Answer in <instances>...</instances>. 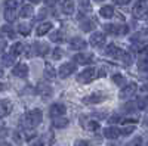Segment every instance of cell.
<instances>
[{
	"label": "cell",
	"instance_id": "6da1fadb",
	"mask_svg": "<svg viewBox=\"0 0 148 146\" xmlns=\"http://www.w3.org/2000/svg\"><path fill=\"white\" fill-rule=\"evenodd\" d=\"M42 120H43V114H42V111L39 108H34V109H31V111H28L25 114V118H24L27 128H36L42 123Z\"/></svg>",
	"mask_w": 148,
	"mask_h": 146
},
{
	"label": "cell",
	"instance_id": "7a4b0ae2",
	"mask_svg": "<svg viewBox=\"0 0 148 146\" xmlns=\"http://www.w3.org/2000/svg\"><path fill=\"white\" fill-rule=\"evenodd\" d=\"M96 69H98V68H95V67L84 68L80 74L77 75V81H79V83H83V84L92 83V81L96 78Z\"/></svg>",
	"mask_w": 148,
	"mask_h": 146
},
{
	"label": "cell",
	"instance_id": "3957f363",
	"mask_svg": "<svg viewBox=\"0 0 148 146\" xmlns=\"http://www.w3.org/2000/svg\"><path fill=\"white\" fill-rule=\"evenodd\" d=\"M104 30L113 35H120V34H127L129 27L125 24H107V25H104Z\"/></svg>",
	"mask_w": 148,
	"mask_h": 146
},
{
	"label": "cell",
	"instance_id": "277c9868",
	"mask_svg": "<svg viewBox=\"0 0 148 146\" xmlns=\"http://www.w3.org/2000/svg\"><path fill=\"white\" fill-rule=\"evenodd\" d=\"M76 69H77V65L74 64V62H64L62 65L58 68V75H59L61 78H67V77H70L71 74H74V72H76Z\"/></svg>",
	"mask_w": 148,
	"mask_h": 146
},
{
	"label": "cell",
	"instance_id": "5b68a950",
	"mask_svg": "<svg viewBox=\"0 0 148 146\" xmlns=\"http://www.w3.org/2000/svg\"><path fill=\"white\" fill-rule=\"evenodd\" d=\"M107 99V96L102 92H93L92 94L83 97V103L86 105H96V103H102Z\"/></svg>",
	"mask_w": 148,
	"mask_h": 146
},
{
	"label": "cell",
	"instance_id": "8992f818",
	"mask_svg": "<svg viewBox=\"0 0 148 146\" xmlns=\"http://www.w3.org/2000/svg\"><path fill=\"white\" fill-rule=\"evenodd\" d=\"M105 53H107V56L113 58V59H119V60H121L126 55V52L123 50V49L117 47L116 44H108L107 49H105Z\"/></svg>",
	"mask_w": 148,
	"mask_h": 146
},
{
	"label": "cell",
	"instance_id": "52a82bcc",
	"mask_svg": "<svg viewBox=\"0 0 148 146\" xmlns=\"http://www.w3.org/2000/svg\"><path fill=\"white\" fill-rule=\"evenodd\" d=\"M136 90H138V84L136 83H127L125 87H121L119 96H120V99L126 101V99H129L130 96H133L135 93H136Z\"/></svg>",
	"mask_w": 148,
	"mask_h": 146
},
{
	"label": "cell",
	"instance_id": "ba28073f",
	"mask_svg": "<svg viewBox=\"0 0 148 146\" xmlns=\"http://www.w3.org/2000/svg\"><path fill=\"white\" fill-rule=\"evenodd\" d=\"M31 52H33V55H36V56H46L49 52H51V47H49V44H46V43L36 41V43H33V46H31Z\"/></svg>",
	"mask_w": 148,
	"mask_h": 146
},
{
	"label": "cell",
	"instance_id": "9c48e42d",
	"mask_svg": "<svg viewBox=\"0 0 148 146\" xmlns=\"http://www.w3.org/2000/svg\"><path fill=\"white\" fill-rule=\"evenodd\" d=\"M77 19H79L80 30H82V31H84V33H90V31H92V28H95V22H93V19L86 18L83 14H79Z\"/></svg>",
	"mask_w": 148,
	"mask_h": 146
},
{
	"label": "cell",
	"instance_id": "30bf717a",
	"mask_svg": "<svg viewBox=\"0 0 148 146\" xmlns=\"http://www.w3.org/2000/svg\"><path fill=\"white\" fill-rule=\"evenodd\" d=\"M74 64H79V65H89L92 60H93V55L90 53H84V52H79L73 56Z\"/></svg>",
	"mask_w": 148,
	"mask_h": 146
},
{
	"label": "cell",
	"instance_id": "8fae6325",
	"mask_svg": "<svg viewBox=\"0 0 148 146\" xmlns=\"http://www.w3.org/2000/svg\"><path fill=\"white\" fill-rule=\"evenodd\" d=\"M89 43L90 46L93 47H101L105 44V34L101 33V31H93L90 34V39H89Z\"/></svg>",
	"mask_w": 148,
	"mask_h": 146
},
{
	"label": "cell",
	"instance_id": "7c38bea8",
	"mask_svg": "<svg viewBox=\"0 0 148 146\" xmlns=\"http://www.w3.org/2000/svg\"><path fill=\"white\" fill-rule=\"evenodd\" d=\"M67 114V106L64 103H53L49 109V115L52 118H58V117H64Z\"/></svg>",
	"mask_w": 148,
	"mask_h": 146
},
{
	"label": "cell",
	"instance_id": "4fadbf2b",
	"mask_svg": "<svg viewBox=\"0 0 148 146\" xmlns=\"http://www.w3.org/2000/svg\"><path fill=\"white\" fill-rule=\"evenodd\" d=\"M12 74L18 78H27L28 77V65L24 64V62H19L15 65V68L12 69Z\"/></svg>",
	"mask_w": 148,
	"mask_h": 146
},
{
	"label": "cell",
	"instance_id": "5bb4252c",
	"mask_svg": "<svg viewBox=\"0 0 148 146\" xmlns=\"http://www.w3.org/2000/svg\"><path fill=\"white\" fill-rule=\"evenodd\" d=\"M68 44H70V49H73V50H80V52L88 47V41L82 37H73Z\"/></svg>",
	"mask_w": 148,
	"mask_h": 146
},
{
	"label": "cell",
	"instance_id": "9a60e30c",
	"mask_svg": "<svg viewBox=\"0 0 148 146\" xmlns=\"http://www.w3.org/2000/svg\"><path fill=\"white\" fill-rule=\"evenodd\" d=\"M102 134L105 139H110V140H116L119 139L121 134H120V128L119 127H114V126H110V127H105Z\"/></svg>",
	"mask_w": 148,
	"mask_h": 146
},
{
	"label": "cell",
	"instance_id": "2e32d148",
	"mask_svg": "<svg viewBox=\"0 0 148 146\" xmlns=\"http://www.w3.org/2000/svg\"><path fill=\"white\" fill-rule=\"evenodd\" d=\"M12 112V102L9 99H0V118H5Z\"/></svg>",
	"mask_w": 148,
	"mask_h": 146
},
{
	"label": "cell",
	"instance_id": "e0dca14e",
	"mask_svg": "<svg viewBox=\"0 0 148 146\" xmlns=\"http://www.w3.org/2000/svg\"><path fill=\"white\" fill-rule=\"evenodd\" d=\"M74 10H76V5H74V0H62L61 2V12L65 15H73Z\"/></svg>",
	"mask_w": 148,
	"mask_h": 146
},
{
	"label": "cell",
	"instance_id": "ac0fdd59",
	"mask_svg": "<svg viewBox=\"0 0 148 146\" xmlns=\"http://www.w3.org/2000/svg\"><path fill=\"white\" fill-rule=\"evenodd\" d=\"M53 28V24L52 22H49V21H46V22H42L39 27L36 28V34L39 35V37H43L45 34H47V33H51V30Z\"/></svg>",
	"mask_w": 148,
	"mask_h": 146
},
{
	"label": "cell",
	"instance_id": "d6986e66",
	"mask_svg": "<svg viewBox=\"0 0 148 146\" xmlns=\"http://www.w3.org/2000/svg\"><path fill=\"white\" fill-rule=\"evenodd\" d=\"M114 14H116V10H114V7L111 6V5H104L101 9H99V15L104 18V19H111L114 16Z\"/></svg>",
	"mask_w": 148,
	"mask_h": 146
},
{
	"label": "cell",
	"instance_id": "ffe728a7",
	"mask_svg": "<svg viewBox=\"0 0 148 146\" xmlns=\"http://www.w3.org/2000/svg\"><path fill=\"white\" fill-rule=\"evenodd\" d=\"M33 14H34V7H33V5H24V6L21 7V10H19L18 16L22 18V19H27V18H31Z\"/></svg>",
	"mask_w": 148,
	"mask_h": 146
},
{
	"label": "cell",
	"instance_id": "44dd1931",
	"mask_svg": "<svg viewBox=\"0 0 148 146\" xmlns=\"http://www.w3.org/2000/svg\"><path fill=\"white\" fill-rule=\"evenodd\" d=\"M147 10V6H145V0H139V2H136L135 3V6H133V9H132V14H133V16H141L144 12Z\"/></svg>",
	"mask_w": 148,
	"mask_h": 146
},
{
	"label": "cell",
	"instance_id": "7402d4cb",
	"mask_svg": "<svg viewBox=\"0 0 148 146\" xmlns=\"http://www.w3.org/2000/svg\"><path fill=\"white\" fill-rule=\"evenodd\" d=\"M49 39H51V41L59 44V43H64V41H65V34H64V31L58 30V31H55V33L49 34Z\"/></svg>",
	"mask_w": 148,
	"mask_h": 146
},
{
	"label": "cell",
	"instance_id": "603a6c76",
	"mask_svg": "<svg viewBox=\"0 0 148 146\" xmlns=\"http://www.w3.org/2000/svg\"><path fill=\"white\" fill-rule=\"evenodd\" d=\"M9 52H10L12 56H19V55L24 52V43H21V41H15L14 44L10 46Z\"/></svg>",
	"mask_w": 148,
	"mask_h": 146
},
{
	"label": "cell",
	"instance_id": "cb8c5ba5",
	"mask_svg": "<svg viewBox=\"0 0 148 146\" xmlns=\"http://www.w3.org/2000/svg\"><path fill=\"white\" fill-rule=\"evenodd\" d=\"M15 62V56H12L10 53H2V56H0V64H2L3 67H12Z\"/></svg>",
	"mask_w": 148,
	"mask_h": 146
},
{
	"label": "cell",
	"instance_id": "d4e9b609",
	"mask_svg": "<svg viewBox=\"0 0 148 146\" xmlns=\"http://www.w3.org/2000/svg\"><path fill=\"white\" fill-rule=\"evenodd\" d=\"M5 21L8 22V24H12L15 19H16V16H18V12H16V9H5Z\"/></svg>",
	"mask_w": 148,
	"mask_h": 146
},
{
	"label": "cell",
	"instance_id": "484cf974",
	"mask_svg": "<svg viewBox=\"0 0 148 146\" xmlns=\"http://www.w3.org/2000/svg\"><path fill=\"white\" fill-rule=\"evenodd\" d=\"M52 124H53L55 128H65L70 124V121L65 117H58V118H53V123Z\"/></svg>",
	"mask_w": 148,
	"mask_h": 146
},
{
	"label": "cell",
	"instance_id": "4316f807",
	"mask_svg": "<svg viewBox=\"0 0 148 146\" xmlns=\"http://www.w3.org/2000/svg\"><path fill=\"white\" fill-rule=\"evenodd\" d=\"M79 6H80V14H83V15L89 14V12L92 10V6H90V2H89V0H80V2H79Z\"/></svg>",
	"mask_w": 148,
	"mask_h": 146
},
{
	"label": "cell",
	"instance_id": "83f0119b",
	"mask_svg": "<svg viewBox=\"0 0 148 146\" xmlns=\"http://www.w3.org/2000/svg\"><path fill=\"white\" fill-rule=\"evenodd\" d=\"M18 33L21 35H28L31 33V25L30 24H25V22H21L18 25Z\"/></svg>",
	"mask_w": 148,
	"mask_h": 146
},
{
	"label": "cell",
	"instance_id": "f1b7e54d",
	"mask_svg": "<svg viewBox=\"0 0 148 146\" xmlns=\"http://www.w3.org/2000/svg\"><path fill=\"white\" fill-rule=\"evenodd\" d=\"M0 31H2L3 35H6V37H9V39H14L15 37V30L12 28L9 24H8V25H3L2 28H0Z\"/></svg>",
	"mask_w": 148,
	"mask_h": 146
},
{
	"label": "cell",
	"instance_id": "f546056e",
	"mask_svg": "<svg viewBox=\"0 0 148 146\" xmlns=\"http://www.w3.org/2000/svg\"><path fill=\"white\" fill-rule=\"evenodd\" d=\"M56 75V71L53 69V67L51 64H46L45 65V77L46 78H53Z\"/></svg>",
	"mask_w": 148,
	"mask_h": 146
},
{
	"label": "cell",
	"instance_id": "4dcf8cb0",
	"mask_svg": "<svg viewBox=\"0 0 148 146\" xmlns=\"http://www.w3.org/2000/svg\"><path fill=\"white\" fill-rule=\"evenodd\" d=\"M22 5V0H6L5 6L6 9H18Z\"/></svg>",
	"mask_w": 148,
	"mask_h": 146
},
{
	"label": "cell",
	"instance_id": "1f68e13d",
	"mask_svg": "<svg viewBox=\"0 0 148 146\" xmlns=\"http://www.w3.org/2000/svg\"><path fill=\"white\" fill-rule=\"evenodd\" d=\"M39 92H40L43 96H51V94H52V87L49 86V84L42 83L40 86H39Z\"/></svg>",
	"mask_w": 148,
	"mask_h": 146
},
{
	"label": "cell",
	"instance_id": "d6a6232c",
	"mask_svg": "<svg viewBox=\"0 0 148 146\" xmlns=\"http://www.w3.org/2000/svg\"><path fill=\"white\" fill-rule=\"evenodd\" d=\"M125 146H144V140L141 136H136V137H133L132 140H129Z\"/></svg>",
	"mask_w": 148,
	"mask_h": 146
},
{
	"label": "cell",
	"instance_id": "836d02e7",
	"mask_svg": "<svg viewBox=\"0 0 148 146\" xmlns=\"http://www.w3.org/2000/svg\"><path fill=\"white\" fill-rule=\"evenodd\" d=\"M136 106L139 109H145L148 106V96H139L138 97V102H136Z\"/></svg>",
	"mask_w": 148,
	"mask_h": 146
},
{
	"label": "cell",
	"instance_id": "e575fe53",
	"mask_svg": "<svg viewBox=\"0 0 148 146\" xmlns=\"http://www.w3.org/2000/svg\"><path fill=\"white\" fill-rule=\"evenodd\" d=\"M133 131H135V126H133V124H129V126H126V127L120 128V134H121V136H129V134H132Z\"/></svg>",
	"mask_w": 148,
	"mask_h": 146
},
{
	"label": "cell",
	"instance_id": "d590c367",
	"mask_svg": "<svg viewBox=\"0 0 148 146\" xmlns=\"http://www.w3.org/2000/svg\"><path fill=\"white\" fill-rule=\"evenodd\" d=\"M86 128H88L89 131H98L99 130V123H98V121H95V120H90L88 124H86Z\"/></svg>",
	"mask_w": 148,
	"mask_h": 146
},
{
	"label": "cell",
	"instance_id": "8d00e7d4",
	"mask_svg": "<svg viewBox=\"0 0 148 146\" xmlns=\"http://www.w3.org/2000/svg\"><path fill=\"white\" fill-rule=\"evenodd\" d=\"M30 146H47L45 142V137H34L33 140H30Z\"/></svg>",
	"mask_w": 148,
	"mask_h": 146
},
{
	"label": "cell",
	"instance_id": "74e56055",
	"mask_svg": "<svg viewBox=\"0 0 148 146\" xmlns=\"http://www.w3.org/2000/svg\"><path fill=\"white\" fill-rule=\"evenodd\" d=\"M123 81H125V77H123V74H120V72H117V74L113 75V83L117 84V86L123 84Z\"/></svg>",
	"mask_w": 148,
	"mask_h": 146
},
{
	"label": "cell",
	"instance_id": "f35d334b",
	"mask_svg": "<svg viewBox=\"0 0 148 146\" xmlns=\"http://www.w3.org/2000/svg\"><path fill=\"white\" fill-rule=\"evenodd\" d=\"M136 108H138V106L135 105V102H127L125 106H123V111H126V112H129V114H130V112H133Z\"/></svg>",
	"mask_w": 148,
	"mask_h": 146
},
{
	"label": "cell",
	"instance_id": "ab89813d",
	"mask_svg": "<svg viewBox=\"0 0 148 146\" xmlns=\"http://www.w3.org/2000/svg\"><path fill=\"white\" fill-rule=\"evenodd\" d=\"M52 55H53L52 58L58 60V59H61V58H62V56H64V50H62V49H61V47H56V49H55V50L52 52Z\"/></svg>",
	"mask_w": 148,
	"mask_h": 146
},
{
	"label": "cell",
	"instance_id": "60d3db41",
	"mask_svg": "<svg viewBox=\"0 0 148 146\" xmlns=\"http://www.w3.org/2000/svg\"><path fill=\"white\" fill-rule=\"evenodd\" d=\"M121 120L123 118L120 115H113V117H110L108 121H110V124H117V123H121Z\"/></svg>",
	"mask_w": 148,
	"mask_h": 146
},
{
	"label": "cell",
	"instance_id": "b9f144b4",
	"mask_svg": "<svg viewBox=\"0 0 148 146\" xmlns=\"http://www.w3.org/2000/svg\"><path fill=\"white\" fill-rule=\"evenodd\" d=\"M74 146H89V142L84 140V139H77L74 142Z\"/></svg>",
	"mask_w": 148,
	"mask_h": 146
},
{
	"label": "cell",
	"instance_id": "7bdbcfd3",
	"mask_svg": "<svg viewBox=\"0 0 148 146\" xmlns=\"http://www.w3.org/2000/svg\"><path fill=\"white\" fill-rule=\"evenodd\" d=\"M107 75V71L104 68H98L96 69V78H101V77H105Z\"/></svg>",
	"mask_w": 148,
	"mask_h": 146
},
{
	"label": "cell",
	"instance_id": "ee69618b",
	"mask_svg": "<svg viewBox=\"0 0 148 146\" xmlns=\"http://www.w3.org/2000/svg\"><path fill=\"white\" fill-rule=\"evenodd\" d=\"M114 2V5H119V6H125V5H127L130 0H113Z\"/></svg>",
	"mask_w": 148,
	"mask_h": 146
},
{
	"label": "cell",
	"instance_id": "f6af8a7d",
	"mask_svg": "<svg viewBox=\"0 0 148 146\" xmlns=\"http://www.w3.org/2000/svg\"><path fill=\"white\" fill-rule=\"evenodd\" d=\"M14 139H15V142H16L18 145L22 143V137L19 136V133H14Z\"/></svg>",
	"mask_w": 148,
	"mask_h": 146
},
{
	"label": "cell",
	"instance_id": "bcb514c9",
	"mask_svg": "<svg viewBox=\"0 0 148 146\" xmlns=\"http://www.w3.org/2000/svg\"><path fill=\"white\" fill-rule=\"evenodd\" d=\"M59 2V0H45V5H47V6H53V5H56Z\"/></svg>",
	"mask_w": 148,
	"mask_h": 146
},
{
	"label": "cell",
	"instance_id": "7dc6e473",
	"mask_svg": "<svg viewBox=\"0 0 148 146\" xmlns=\"http://www.w3.org/2000/svg\"><path fill=\"white\" fill-rule=\"evenodd\" d=\"M5 49H6V41L5 40H0V53H2Z\"/></svg>",
	"mask_w": 148,
	"mask_h": 146
},
{
	"label": "cell",
	"instance_id": "c3c4849f",
	"mask_svg": "<svg viewBox=\"0 0 148 146\" xmlns=\"http://www.w3.org/2000/svg\"><path fill=\"white\" fill-rule=\"evenodd\" d=\"M30 2H31L33 5H37V3H40V2H42V0H30Z\"/></svg>",
	"mask_w": 148,
	"mask_h": 146
},
{
	"label": "cell",
	"instance_id": "681fc988",
	"mask_svg": "<svg viewBox=\"0 0 148 146\" xmlns=\"http://www.w3.org/2000/svg\"><path fill=\"white\" fill-rule=\"evenodd\" d=\"M0 146H12V145H10V143H8V142H3V143L0 145Z\"/></svg>",
	"mask_w": 148,
	"mask_h": 146
},
{
	"label": "cell",
	"instance_id": "f907efd6",
	"mask_svg": "<svg viewBox=\"0 0 148 146\" xmlns=\"http://www.w3.org/2000/svg\"><path fill=\"white\" fill-rule=\"evenodd\" d=\"M95 2H104V0H95Z\"/></svg>",
	"mask_w": 148,
	"mask_h": 146
},
{
	"label": "cell",
	"instance_id": "816d5d0a",
	"mask_svg": "<svg viewBox=\"0 0 148 146\" xmlns=\"http://www.w3.org/2000/svg\"><path fill=\"white\" fill-rule=\"evenodd\" d=\"M147 16H148V7H147Z\"/></svg>",
	"mask_w": 148,
	"mask_h": 146
},
{
	"label": "cell",
	"instance_id": "f5cc1de1",
	"mask_svg": "<svg viewBox=\"0 0 148 146\" xmlns=\"http://www.w3.org/2000/svg\"><path fill=\"white\" fill-rule=\"evenodd\" d=\"M147 146H148V143H147Z\"/></svg>",
	"mask_w": 148,
	"mask_h": 146
}]
</instances>
